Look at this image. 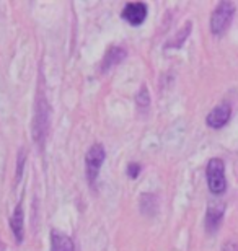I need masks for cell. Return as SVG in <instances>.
<instances>
[{"label":"cell","mask_w":238,"mask_h":251,"mask_svg":"<svg viewBox=\"0 0 238 251\" xmlns=\"http://www.w3.org/2000/svg\"><path fill=\"white\" fill-rule=\"evenodd\" d=\"M135 104H137L139 109H144V111L150 106V95H149V90H147L145 85L139 90V93L135 95Z\"/></svg>","instance_id":"4fadbf2b"},{"label":"cell","mask_w":238,"mask_h":251,"mask_svg":"<svg viewBox=\"0 0 238 251\" xmlns=\"http://www.w3.org/2000/svg\"><path fill=\"white\" fill-rule=\"evenodd\" d=\"M49 238H51V251H75V245L69 235L60 233L57 230H53L49 233Z\"/></svg>","instance_id":"30bf717a"},{"label":"cell","mask_w":238,"mask_h":251,"mask_svg":"<svg viewBox=\"0 0 238 251\" xmlns=\"http://www.w3.org/2000/svg\"><path fill=\"white\" fill-rule=\"evenodd\" d=\"M224 251H238V247L235 243H227L224 245Z\"/></svg>","instance_id":"9a60e30c"},{"label":"cell","mask_w":238,"mask_h":251,"mask_svg":"<svg viewBox=\"0 0 238 251\" xmlns=\"http://www.w3.org/2000/svg\"><path fill=\"white\" fill-rule=\"evenodd\" d=\"M128 56V52H126L124 48L121 46H111L106 54L103 56V62H101V69L100 72H108L109 69H113L114 65L121 64Z\"/></svg>","instance_id":"52a82bcc"},{"label":"cell","mask_w":238,"mask_h":251,"mask_svg":"<svg viewBox=\"0 0 238 251\" xmlns=\"http://www.w3.org/2000/svg\"><path fill=\"white\" fill-rule=\"evenodd\" d=\"M235 15V5L232 2H220L217 8L212 12L211 17V31L214 34L225 33V29L230 26Z\"/></svg>","instance_id":"3957f363"},{"label":"cell","mask_w":238,"mask_h":251,"mask_svg":"<svg viewBox=\"0 0 238 251\" xmlns=\"http://www.w3.org/2000/svg\"><path fill=\"white\" fill-rule=\"evenodd\" d=\"M140 210L147 215L154 214L157 210V196L149 194V193L140 196Z\"/></svg>","instance_id":"8fae6325"},{"label":"cell","mask_w":238,"mask_h":251,"mask_svg":"<svg viewBox=\"0 0 238 251\" xmlns=\"http://www.w3.org/2000/svg\"><path fill=\"white\" fill-rule=\"evenodd\" d=\"M206 178H207V186H209L212 194H222L227 189L225 165L220 158L209 160L206 168Z\"/></svg>","instance_id":"6da1fadb"},{"label":"cell","mask_w":238,"mask_h":251,"mask_svg":"<svg viewBox=\"0 0 238 251\" xmlns=\"http://www.w3.org/2000/svg\"><path fill=\"white\" fill-rule=\"evenodd\" d=\"M230 116H232L230 104L222 103V104H219V106H215L214 109H212L209 114H207L206 123L212 129H220V127H224L227 123H229Z\"/></svg>","instance_id":"8992f818"},{"label":"cell","mask_w":238,"mask_h":251,"mask_svg":"<svg viewBox=\"0 0 238 251\" xmlns=\"http://www.w3.org/2000/svg\"><path fill=\"white\" fill-rule=\"evenodd\" d=\"M48 127H49V104L44 100V97H41L36 104V118H34V126H33L34 142L44 145V139L48 135Z\"/></svg>","instance_id":"277c9868"},{"label":"cell","mask_w":238,"mask_h":251,"mask_svg":"<svg viewBox=\"0 0 238 251\" xmlns=\"http://www.w3.org/2000/svg\"><path fill=\"white\" fill-rule=\"evenodd\" d=\"M142 172V167H140L139 163H135V162H131L129 165H128V176L129 178H132V179H135L139 176V173Z\"/></svg>","instance_id":"5bb4252c"},{"label":"cell","mask_w":238,"mask_h":251,"mask_svg":"<svg viewBox=\"0 0 238 251\" xmlns=\"http://www.w3.org/2000/svg\"><path fill=\"white\" fill-rule=\"evenodd\" d=\"M224 212H225V205L224 204H211L207 207V214H206V228L209 232H215L219 228V225L224 219Z\"/></svg>","instance_id":"9c48e42d"},{"label":"cell","mask_w":238,"mask_h":251,"mask_svg":"<svg viewBox=\"0 0 238 251\" xmlns=\"http://www.w3.org/2000/svg\"><path fill=\"white\" fill-rule=\"evenodd\" d=\"M189 33H191V23L188 22V23H186V26L181 29V31L176 34L173 39H170L168 44H166L165 48H181V46H183V43L186 41V38L189 36Z\"/></svg>","instance_id":"7c38bea8"},{"label":"cell","mask_w":238,"mask_h":251,"mask_svg":"<svg viewBox=\"0 0 238 251\" xmlns=\"http://www.w3.org/2000/svg\"><path fill=\"white\" fill-rule=\"evenodd\" d=\"M10 228L17 238V243H22L25 238V217H23V202L20 201L10 217Z\"/></svg>","instance_id":"ba28073f"},{"label":"cell","mask_w":238,"mask_h":251,"mask_svg":"<svg viewBox=\"0 0 238 251\" xmlns=\"http://www.w3.org/2000/svg\"><path fill=\"white\" fill-rule=\"evenodd\" d=\"M149 13V7L144 2H129L124 5L123 12H121V18L128 22L132 26H140Z\"/></svg>","instance_id":"5b68a950"},{"label":"cell","mask_w":238,"mask_h":251,"mask_svg":"<svg viewBox=\"0 0 238 251\" xmlns=\"http://www.w3.org/2000/svg\"><path fill=\"white\" fill-rule=\"evenodd\" d=\"M106 158V150L105 145L101 144H93L88 149L87 155H85V170H87V181L90 186H95L96 178H98L100 168L103 167Z\"/></svg>","instance_id":"7a4b0ae2"}]
</instances>
